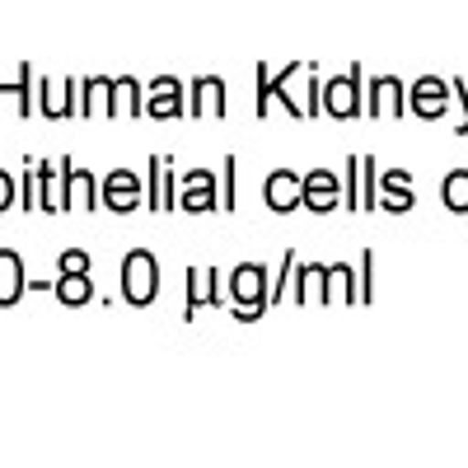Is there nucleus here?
Instances as JSON below:
<instances>
[{
  "label": "nucleus",
  "instance_id": "obj_1",
  "mask_svg": "<svg viewBox=\"0 0 468 468\" xmlns=\"http://www.w3.org/2000/svg\"><path fill=\"white\" fill-rule=\"evenodd\" d=\"M122 291L132 304H150L154 295V258L150 253H132L127 267H122Z\"/></svg>",
  "mask_w": 468,
  "mask_h": 468
},
{
  "label": "nucleus",
  "instance_id": "obj_2",
  "mask_svg": "<svg viewBox=\"0 0 468 468\" xmlns=\"http://www.w3.org/2000/svg\"><path fill=\"white\" fill-rule=\"evenodd\" d=\"M141 202V183L132 178V174H108V183H103V207L108 211H132Z\"/></svg>",
  "mask_w": 468,
  "mask_h": 468
},
{
  "label": "nucleus",
  "instance_id": "obj_3",
  "mask_svg": "<svg viewBox=\"0 0 468 468\" xmlns=\"http://www.w3.org/2000/svg\"><path fill=\"white\" fill-rule=\"evenodd\" d=\"M57 295H61L66 304H85V300L94 295V286H90V267H61Z\"/></svg>",
  "mask_w": 468,
  "mask_h": 468
},
{
  "label": "nucleus",
  "instance_id": "obj_4",
  "mask_svg": "<svg viewBox=\"0 0 468 468\" xmlns=\"http://www.w3.org/2000/svg\"><path fill=\"white\" fill-rule=\"evenodd\" d=\"M24 291V262L15 253H0V304H15Z\"/></svg>",
  "mask_w": 468,
  "mask_h": 468
},
{
  "label": "nucleus",
  "instance_id": "obj_5",
  "mask_svg": "<svg viewBox=\"0 0 468 468\" xmlns=\"http://www.w3.org/2000/svg\"><path fill=\"white\" fill-rule=\"evenodd\" d=\"M304 202L314 207V211H328L337 202V178L333 174H309L304 178Z\"/></svg>",
  "mask_w": 468,
  "mask_h": 468
},
{
  "label": "nucleus",
  "instance_id": "obj_6",
  "mask_svg": "<svg viewBox=\"0 0 468 468\" xmlns=\"http://www.w3.org/2000/svg\"><path fill=\"white\" fill-rule=\"evenodd\" d=\"M66 197H61V207H94V178H85V174H75L70 165H66Z\"/></svg>",
  "mask_w": 468,
  "mask_h": 468
},
{
  "label": "nucleus",
  "instance_id": "obj_7",
  "mask_svg": "<svg viewBox=\"0 0 468 468\" xmlns=\"http://www.w3.org/2000/svg\"><path fill=\"white\" fill-rule=\"evenodd\" d=\"M328 112L333 117H351V112H356V80H333L328 85Z\"/></svg>",
  "mask_w": 468,
  "mask_h": 468
},
{
  "label": "nucleus",
  "instance_id": "obj_8",
  "mask_svg": "<svg viewBox=\"0 0 468 468\" xmlns=\"http://www.w3.org/2000/svg\"><path fill=\"white\" fill-rule=\"evenodd\" d=\"M300 197H304V192H300V183H295L291 174H277V178L267 183V202H271V207H282V211L295 207Z\"/></svg>",
  "mask_w": 468,
  "mask_h": 468
},
{
  "label": "nucleus",
  "instance_id": "obj_9",
  "mask_svg": "<svg viewBox=\"0 0 468 468\" xmlns=\"http://www.w3.org/2000/svg\"><path fill=\"white\" fill-rule=\"evenodd\" d=\"M417 112H421V117H441V112H445V85L421 80V85H417Z\"/></svg>",
  "mask_w": 468,
  "mask_h": 468
},
{
  "label": "nucleus",
  "instance_id": "obj_10",
  "mask_svg": "<svg viewBox=\"0 0 468 468\" xmlns=\"http://www.w3.org/2000/svg\"><path fill=\"white\" fill-rule=\"evenodd\" d=\"M234 300H249V314L258 309V300H262V271L258 267H249V271L234 277Z\"/></svg>",
  "mask_w": 468,
  "mask_h": 468
},
{
  "label": "nucleus",
  "instance_id": "obj_11",
  "mask_svg": "<svg viewBox=\"0 0 468 468\" xmlns=\"http://www.w3.org/2000/svg\"><path fill=\"white\" fill-rule=\"evenodd\" d=\"M150 112H154V117H178V85H174V80H160V85H154Z\"/></svg>",
  "mask_w": 468,
  "mask_h": 468
},
{
  "label": "nucleus",
  "instance_id": "obj_12",
  "mask_svg": "<svg viewBox=\"0 0 468 468\" xmlns=\"http://www.w3.org/2000/svg\"><path fill=\"white\" fill-rule=\"evenodd\" d=\"M445 202H450L454 211L468 207V174H450V178H445Z\"/></svg>",
  "mask_w": 468,
  "mask_h": 468
},
{
  "label": "nucleus",
  "instance_id": "obj_13",
  "mask_svg": "<svg viewBox=\"0 0 468 468\" xmlns=\"http://www.w3.org/2000/svg\"><path fill=\"white\" fill-rule=\"evenodd\" d=\"M388 108L399 112V85H394V80H379V85H375V108H370V112H388Z\"/></svg>",
  "mask_w": 468,
  "mask_h": 468
},
{
  "label": "nucleus",
  "instance_id": "obj_14",
  "mask_svg": "<svg viewBox=\"0 0 468 468\" xmlns=\"http://www.w3.org/2000/svg\"><path fill=\"white\" fill-rule=\"evenodd\" d=\"M187 187H192V192H187V197H183V207H192V211H202V207H211V183H207V178H192Z\"/></svg>",
  "mask_w": 468,
  "mask_h": 468
},
{
  "label": "nucleus",
  "instance_id": "obj_15",
  "mask_svg": "<svg viewBox=\"0 0 468 468\" xmlns=\"http://www.w3.org/2000/svg\"><path fill=\"white\" fill-rule=\"evenodd\" d=\"M197 99H202V108L211 103V112H220V85H216V80H211V85H202V90H197Z\"/></svg>",
  "mask_w": 468,
  "mask_h": 468
},
{
  "label": "nucleus",
  "instance_id": "obj_16",
  "mask_svg": "<svg viewBox=\"0 0 468 468\" xmlns=\"http://www.w3.org/2000/svg\"><path fill=\"white\" fill-rule=\"evenodd\" d=\"M10 202H15V178H10V174H0V211H5Z\"/></svg>",
  "mask_w": 468,
  "mask_h": 468
}]
</instances>
